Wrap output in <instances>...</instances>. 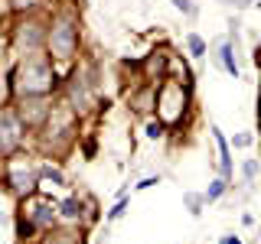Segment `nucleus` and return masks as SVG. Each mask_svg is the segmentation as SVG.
Segmentation results:
<instances>
[{
	"label": "nucleus",
	"mask_w": 261,
	"mask_h": 244,
	"mask_svg": "<svg viewBox=\"0 0 261 244\" xmlns=\"http://www.w3.org/2000/svg\"><path fill=\"white\" fill-rule=\"evenodd\" d=\"M23 215H30V228L53 225V218H56V202L43 199V195H33V199L23 202Z\"/></svg>",
	"instance_id": "5"
},
{
	"label": "nucleus",
	"mask_w": 261,
	"mask_h": 244,
	"mask_svg": "<svg viewBox=\"0 0 261 244\" xmlns=\"http://www.w3.org/2000/svg\"><path fill=\"white\" fill-rule=\"evenodd\" d=\"M157 111L163 117V124H176L186 111V88L176 85V81H167L160 88V98H157Z\"/></svg>",
	"instance_id": "2"
},
{
	"label": "nucleus",
	"mask_w": 261,
	"mask_h": 244,
	"mask_svg": "<svg viewBox=\"0 0 261 244\" xmlns=\"http://www.w3.org/2000/svg\"><path fill=\"white\" fill-rule=\"evenodd\" d=\"M157 182H160V179L150 176V179H144V182H137V189H150V186H157Z\"/></svg>",
	"instance_id": "23"
},
{
	"label": "nucleus",
	"mask_w": 261,
	"mask_h": 244,
	"mask_svg": "<svg viewBox=\"0 0 261 244\" xmlns=\"http://www.w3.org/2000/svg\"><path fill=\"white\" fill-rule=\"evenodd\" d=\"M43 176H46V179H53V186H62V182H65L62 173H59V169H53V166H46V169H43Z\"/></svg>",
	"instance_id": "16"
},
{
	"label": "nucleus",
	"mask_w": 261,
	"mask_h": 244,
	"mask_svg": "<svg viewBox=\"0 0 261 244\" xmlns=\"http://www.w3.org/2000/svg\"><path fill=\"white\" fill-rule=\"evenodd\" d=\"M163 55L160 52H153V55H147V62H144V72H147V78H160L163 75Z\"/></svg>",
	"instance_id": "9"
},
{
	"label": "nucleus",
	"mask_w": 261,
	"mask_h": 244,
	"mask_svg": "<svg viewBox=\"0 0 261 244\" xmlns=\"http://www.w3.org/2000/svg\"><path fill=\"white\" fill-rule=\"evenodd\" d=\"M10 4L16 7V10H23V7H33V4H36V0H10Z\"/></svg>",
	"instance_id": "24"
},
{
	"label": "nucleus",
	"mask_w": 261,
	"mask_h": 244,
	"mask_svg": "<svg viewBox=\"0 0 261 244\" xmlns=\"http://www.w3.org/2000/svg\"><path fill=\"white\" fill-rule=\"evenodd\" d=\"M16 140H20V124H16V114L13 111H4V153L10 157Z\"/></svg>",
	"instance_id": "7"
},
{
	"label": "nucleus",
	"mask_w": 261,
	"mask_h": 244,
	"mask_svg": "<svg viewBox=\"0 0 261 244\" xmlns=\"http://www.w3.org/2000/svg\"><path fill=\"white\" fill-rule=\"evenodd\" d=\"M222 192H225V182H222V179H216V182H212L209 189H206V199L212 202V199H219V195H222Z\"/></svg>",
	"instance_id": "14"
},
{
	"label": "nucleus",
	"mask_w": 261,
	"mask_h": 244,
	"mask_svg": "<svg viewBox=\"0 0 261 244\" xmlns=\"http://www.w3.org/2000/svg\"><path fill=\"white\" fill-rule=\"evenodd\" d=\"M248 143H251L248 134H239V137H235V146H248Z\"/></svg>",
	"instance_id": "22"
},
{
	"label": "nucleus",
	"mask_w": 261,
	"mask_h": 244,
	"mask_svg": "<svg viewBox=\"0 0 261 244\" xmlns=\"http://www.w3.org/2000/svg\"><path fill=\"white\" fill-rule=\"evenodd\" d=\"M219 62L225 65V72H228V75H235V78H239V65H235V59H232V46H228V43H222V49H219Z\"/></svg>",
	"instance_id": "10"
},
{
	"label": "nucleus",
	"mask_w": 261,
	"mask_h": 244,
	"mask_svg": "<svg viewBox=\"0 0 261 244\" xmlns=\"http://www.w3.org/2000/svg\"><path fill=\"white\" fill-rule=\"evenodd\" d=\"M219 4H228V7H245V4H251V0H219Z\"/></svg>",
	"instance_id": "25"
},
{
	"label": "nucleus",
	"mask_w": 261,
	"mask_h": 244,
	"mask_svg": "<svg viewBox=\"0 0 261 244\" xmlns=\"http://www.w3.org/2000/svg\"><path fill=\"white\" fill-rule=\"evenodd\" d=\"M173 7H176V10H183L186 16H193V13H196V7H193V0H173Z\"/></svg>",
	"instance_id": "19"
},
{
	"label": "nucleus",
	"mask_w": 261,
	"mask_h": 244,
	"mask_svg": "<svg viewBox=\"0 0 261 244\" xmlns=\"http://www.w3.org/2000/svg\"><path fill=\"white\" fill-rule=\"evenodd\" d=\"M7 182H10V189L16 192H30L33 189V182H36V169L30 166L27 160H20V157H7Z\"/></svg>",
	"instance_id": "4"
},
{
	"label": "nucleus",
	"mask_w": 261,
	"mask_h": 244,
	"mask_svg": "<svg viewBox=\"0 0 261 244\" xmlns=\"http://www.w3.org/2000/svg\"><path fill=\"white\" fill-rule=\"evenodd\" d=\"M121 211H124V202H118V205H114V208H111V215H108V218H118V215H121Z\"/></svg>",
	"instance_id": "26"
},
{
	"label": "nucleus",
	"mask_w": 261,
	"mask_h": 244,
	"mask_svg": "<svg viewBox=\"0 0 261 244\" xmlns=\"http://www.w3.org/2000/svg\"><path fill=\"white\" fill-rule=\"evenodd\" d=\"M39 43H43V29H39V23H23V26L13 29L16 52H36Z\"/></svg>",
	"instance_id": "6"
},
{
	"label": "nucleus",
	"mask_w": 261,
	"mask_h": 244,
	"mask_svg": "<svg viewBox=\"0 0 261 244\" xmlns=\"http://www.w3.org/2000/svg\"><path fill=\"white\" fill-rule=\"evenodd\" d=\"M212 137H216V143H219V153H222V169L228 173V169H232V163H228V143H225L222 130H219V127H212Z\"/></svg>",
	"instance_id": "11"
},
{
	"label": "nucleus",
	"mask_w": 261,
	"mask_h": 244,
	"mask_svg": "<svg viewBox=\"0 0 261 244\" xmlns=\"http://www.w3.org/2000/svg\"><path fill=\"white\" fill-rule=\"evenodd\" d=\"M62 215H65V218H82V202H79V199H69V202L62 205Z\"/></svg>",
	"instance_id": "12"
},
{
	"label": "nucleus",
	"mask_w": 261,
	"mask_h": 244,
	"mask_svg": "<svg viewBox=\"0 0 261 244\" xmlns=\"http://www.w3.org/2000/svg\"><path fill=\"white\" fill-rule=\"evenodd\" d=\"M46 244H82V241H79L72 231H59V234H53V238H49Z\"/></svg>",
	"instance_id": "13"
},
{
	"label": "nucleus",
	"mask_w": 261,
	"mask_h": 244,
	"mask_svg": "<svg viewBox=\"0 0 261 244\" xmlns=\"http://www.w3.org/2000/svg\"><path fill=\"white\" fill-rule=\"evenodd\" d=\"M255 176H258V163L248 160V163H245V179H255Z\"/></svg>",
	"instance_id": "21"
},
{
	"label": "nucleus",
	"mask_w": 261,
	"mask_h": 244,
	"mask_svg": "<svg viewBox=\"0 0 261 244\" xmlns=\"http://www.w3.org/2000/svg\"><path fill=\"white\" fill-rule=\"evenodd\" d=\"M75 46H79L75 26H72L69 20H56L53 29H49V52H53L56 59H72Z\"/></svg>",
	"instance_id": "3"
},
{
	"label": "nucleus",
	"mask_w": 261,
	"mask_h": 244,
	"mask_svg": "<svg viewBox=\"0 0 261 244\" xmlns=\"http://www.w3.org/2000/svg\"><path fill=\"white\" fill-rule=\"evenodd\" d=\"M23 101L30 104V111H27V108H20V114H23V124H39V120L46 117V101H43V98H33V95H27Z\"/></svg>",
	"instance_id": "8"
},
{
	"label": "nucleus",
	"mask_w": 261,
	"mask_h": 244,
	"mask_svg": "<svg viewBox=\"0 0 261 244\" xmlns=\"http://www.w3.org/2000/svg\"><path fill=\"white\" fill-rule=\"evenodd\" d=\"M222 244H242L239 238H222Z\"/></svg>",
	"instance_id": "27"
},
{
	"label": "nucleus",
	"mask_w": 261,
	"mask_h": 244,
	"mask_svg": "<svg viewBox=\"0 0 261 244\" xmlns=\"http://www.w3.org/2000/svg\"><path fill=\"white\" fill-rule=\"evenodd\" d=\"M258 7H261V0H258Z\"/></svg>",
	"instance_id": "28"
},
{
	"label": "nucleus",
	"mask_w": 261,
	"mask_h": 244,
	"mask_svg": "<svg viewBox=\"0 0 261 244\" xmlns=\"http://www.w3.org/2000/svg\"><path fill=\"white\" fill-rule=\"evenodd\" d=\"M199 202H202V195H186V205H190V211H193V215H199Z\"/></svg>",
	"instance_id": "20"
},
{
	"label": "nucleus",
	"mask_w": 261,
	"mask_h": 244,
	"mask_svg": "<svg viewBox=\"0 0 261 244\" xmlns=\"http://www.w3.org/2000/svg\"><path fill=\"white\" fill-rule=\"evenodd\" d=\"M53 88V69L46 59H27L13 75V92L20 95H46Z\"/></svg>",
	"instance_id": "1"
},
{
	"label": "nucleus",
	"mask_w": 261,
	"mask_h": 244,
	"mask_svg": "<svg viewBox=\"0 0 261 244\" xmlns=\"http://www.w3.org/2000/svg\"><path fill=\"white\" fill-rule=\"evenodd\" d=\"M186 43H190V49H193V55H202V52H206V43H202L199 36H190V39H186Z\"/></svg>",
	"instance_id": "15"
},
{
	"label": "nucleus",
	"mask_w": 261,
	"mask_h": 244,
	"mask_svg": "<svg viewBox=\"0 0 261 244\" xmlns=\"http://www.w3.org/2000/svg\"><path fill=\"white\" fill-rule=\"evenodd\" d=\"M134 101H137V104H134V108H137V111H150V92H144V95H137V98H134Z\"/></svg>",
	"instance_id": "17"
},
{
	"label": "nucleus",
	"mask_w": 261,
	"mask_h": 244,
	"mask_svg": "<svg viewBox=\"0 0 261 244\" xmlns=\"http://www.w3.org/2000/svg\"><path fill=\"white\" fill-rule=\"evenodd\" d=\"M160 134H163V124H160V120H150V124H147V137H150V140H157Z\"/></svg>",
	"instance_id": "18"
}]
</instances>
